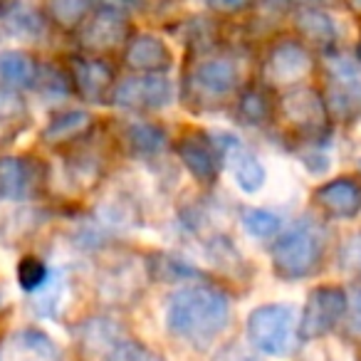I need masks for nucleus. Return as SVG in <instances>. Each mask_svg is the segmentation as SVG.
I'll list each match as a JSON object with an SVG mask.
<instances>
[{
	"instance_id": "obj_1",
	"label": "nucleus",
	"mask_w": 361,
	"mask_h": 361,
	"mask_svg": "<svg viewBox=\"0 0 361 361\" xmlns=\"http://www.w3.org/2000/svg\"><path fill=\"white\" fill-rule=\"evenodd\" d=\"M233 302L221 285L193 282L176 290L166 302L164 324L171 336L191 349L208 351L231 324Z\"/></svg>"
},
{
	"instance_id": "obj_2",
	"label": "nucleus",
	"mask_w": 361,
	"mask_h": 361,
	"mask_svg": "<svg viewBox=\"0 0 361 361\" xmlns=\"http://www.w3.org/2000/svg\"><path fill=\"white\" fill-rule=\"evenodd\" d=\"M240 92V67L233 57L211 55L196 60L183 75L180 97L193 111L223 109Z\"/></svg>"
},
{
	"instance_id": "obj_3",
	"label": "nucleus",
	"mask_w": 361,
	"mask_h": 361,
	"mask_svg": "<svg viewBox=\"0 0 361 361\" xmlns=\"http://www.w3.org/2000/svg\"><path fill=\"white\" fill-rule=\"evenodd\" d=\"M326 240L314 221H300L290 231L280 233L272 243V272L282 282H300L317 275L324 262Z\"/></svg>"
},
{
	"instance_id": "obj_4",
	"label": "nucleus",
	"mask_w": 361,
	"mask_h": 361,
	"mask_svg": "<svg viewBox=\"0 0 361 361\" xmlns=\"http://www.w3.org/2000/svg\"><path fill=\"white\" fill-rule=\"evenodd\" d=\"M277 119L305 144H322L331 129L324 94L307 85L290 87L285 94L277 97Z\"/></svg>"
},
{
	"instance_id": "obj_5",
	"label": "nucleus",
	"mask_w": 361,
	"mask_h": 361,
	"mask_svg": "<svg viewBox=\"0 0 361 361\" xmlns=\"http://www.w3.org/2000/svg\"><path fill=\"white\" fill-rule=\"evenodd\" d=\"M297 312L287 302H265L250 310L245 319L247 341L260 354L282 359L292 351L297 339Z\"/></svg>"
},
{
	"instance_id": "obj_6",
	"label": "nucleus",
	"mask_w": 361,
	"mask_h": 361,
	"mask_svg": "<svg viewBox=\"0 0 361 361\" xmlns=\"http://www.w3.org/2000/svg\"><path fill=\"white\" fill-rule=\"evenodd\" d=\"M349 295L339 285H317L310 290L297 322V336L302 341H322L346 319Z\"/></svg>"
},
{
	"instance_id": "obj_7",
	"label": "nucleus",
	"mask_w": 361,
	"mask_h": 361,
	"mask_svg": "<svg viewBox=\"0 0 361 361\" xmlns=\"http://www.w3.org/2000/svg\"><path fill=\"white\" fill-rule=\"evenodd\" d=\"M131 35L134 30H131L126 11L109 6H97L94 13L85 20V25L75 32L80 50L94 57H106L116 50H124Z\"/></svg>"
},
{
	"instance_id": "obj_8",
	"label": "nucleus",
	"mask_w": 361,
	"mask_h": 361,
	"mask_svg": "<svg viewBox=\"0 0 361 361\" xmlns=\"http://www.w3.org/2000/svg\"><path fill=\"white\" fill-rule=\"evenodd\" d=\"M314 70V55L300 37L277 40L262 62V80L275 87H297Z\"/></svg>"
},
{
	"instance_id": "obj_9",
	"label": "nucleus",
	"mask_w": 361,
	"mask_h": 361,
	"mask_svg": "<svg viewBox=\"0 0 361 361\" xmlns=\"http://www.w3.org/2000/svg\"><path fill=\"white\" fill-rule=\"evenodd\" d=\"M67 75L72 82V92L87 104H111V94L116 87V70L104 57L94 55H72L67 60Z\"/></svg>"
},
{
	"instance_id": "obj_10",
	"label": "nucleus",
	"mask_w": 361,
	"mask_h": 361,
	"mask_svg": "<svg viewBox=\"0 0 361 361\" xmlns=\"http://www.w3.org/2000/svg\"><path fill=\"white\" fill-rule=\"evenodd\" d=\"M173 151L180 166L191 173L193 180L201 186H213L221 176V164L226 161V149H221L211 134L203 131H186L173 141Z\"/></svg>"
},
{
	"instance_id": "obj_11",
	"label": "nucleus",
	"mask_w": 361,
	"mask_h": 361,
	"mask_svg": "<svg viewBox=\"0 0 361 361\" xmlns=\"http://www.w3.org/2000/svg\"><path fill=\"white\" fill-rule=\"evenodd\" d=\"M173 102V82L166 75H131L116 82L111 104L126 111H161Z\"/></svg>"
},
{
	"instance_id": "obj_12",
	"label": "nucleus",
	"mask_w": 361,
	"mask_h": 361,
	"mask_svg": "<svg viewBox=\"0 0 361 361\" xmlns=\"http://www.w3.org/2000/svg\"><path fill=\"white\" fill-rule=\"evenodd\" d=\"M322 94L331 119L356 121L361 116V77L346 60L331 57L326 62V87Z\"/></svg>"
},
{
	"instance_id": "obj_13",
	"label": "nucleus",
	"mask_w": 361,
	"mask_h": 361,
	"mask_svg": "<svg viewBox=\"0 0 361 361\" xmlns=\"http://www.w3.org/2000/svg\"><path fill=\"white\" fill-rule=\"evenodd\" d=\"M121 60L134 75H166L173 67V50L156 32H134L121 50Z\"/></svg>"
},
{
	"instance_id": "obj_14",
	"label": "nucleus",
	"mask_w": 361,
	"mask_h": 361,
	"mask_svg": "<svg viewBox=\"0 0 361 361\" xmlns=\"http://www.w3.org/2000/svg\"><path fill=\"white\" fill-rule=\"evenodd\" d=\"M312 201L331 221H354L361 213V183L351 176H336L314 188Z\"/></svg>"
},
{
	"instance_id": "obj_15",
	"label": "nucleus",
	"mask_w": 361,
	"mask_h": 361,
	"mask_svg": "<svg viewBox=\"0 0 361 361\" xmlns=\"http://www.w3.org/2000/svg\"><path fill=\"white\" fill-rule=\"evenodd\" d=\"M0 25L16 40L35 42L45 37L47 30V16L42 6L35 0H3L0 3Z\"/></svg>"
},
{
	"instance_id": "obj_16",
	"label": "nucleus",
	"mask_w": 361,
	"mask_h": 361,
	"mask_svg": "<svg viewBox=\"0 0 361 361\" xmlns=\"http://www.w3.org/2000/svg\"><path fill=\"white\" fill-rule=\"evenodd\" d=\"M94 129V116L80 106H67L50 116L45 129L40 131V141L52 149H65L85 141Z\"/></svg>"
},
{
	"instance_id": "obj_17",
	"label": "nucleus",
	"mask_w": 361,
	"mask_h": 361,
	"mask_svg": "<svg viewBox=\"0 0 361 361\" xmlns=\"http://www.w3.org/2000/svg\"><path fill=\"white\" fill-rule=\"evenodd\" d=\"M233 111H235V119L243 126L262 129V126L272 124V121H277L275 90L270 85H265V82L240 87L235 102H233Z\"/></svg>"
},
{
	"instance_id": "obj_18",
	"label": "nucleus",
	"mask_w": 361,
	"mask_h": 361,
	"mask_svg": "<svg viewBox=\"0 0 361 361\" xmlns=\"http://www.w3.org/2000/svg\"><path fill=\"white\" fill-rule=\"evenodd\" d=\"M37 191V166L27 156H0V201L25 203Z\"/></svg>"
},
{
	"instance_id": "obj_19",
	"label": "nucleus",
	"mask_w": 361,
	"mask_h": 361,
	"mask_svg": "<svg viewBox=\"0 0 361 361\" xmlns=\"http://www.w3.org/2000/svg\"><path fill=\"white\" fill-rule=\"evenodd\" d=\"M292 25H295L297 37L310 50H334L336 37H339L336 35V25L329 13L322 11L319 6H297V11L292 13Z\"/></svg>"
},
{
	"instance_id": "obj_20",
	"label": "nucleus",
	"mask_w": 361,
	"mask_h": 361,
	"mask_svg": "<svg viewBox=\"0 0 361 361\" xmlns=\"http://www.w3.org/2000/svg\"><path fill=\"white\" fill-rule=\"evenodd\" d=\"M3 361H62L60 346L40 326H23L13 331Z\"/></svg>"
},
{
	"instance_id": "obj_21",
	"label": "nucleus",
	"mask_w": 361,
	"mask_h": 361,
	"mask_svg": "<svg viewBox=\"0 0 361 361\" xmlns=\"http://www.w3.org/2000/svg\"><path fill=\"white\" fill-rule=\"evenodd\" d=\"M226 161L231 166V176L235 180V186L240 188L245 196H255L265 188L267 183V169L250 149L238 144V139L226 144Z\"/></svg>"
},
{
	"instance_id": "obj_22",
	"label": "nucleus",
	"mask_w": 361,
	"mask_h": 361,
	"mask_svg": "<svg viewBox=\"0 0 361 361\" xmlns=\"http://www.w3.org/2000/svg\"><path fill=\"white\" fill-rule=\"evenodd\" d=\"M169 141V131L159 121L134 119L126 121L124 129H121V144L129 149L131 156H139V159H151V156L164 154Z\"/></svg>"
},
{
	"instance_id": "obj_23",
	"label": "nucleus",
	"mask_w": 361,
	"mask_h": 361,
	"mask_svg": "<svg viewBox=\"0 0 361 361\" xmlns=\"http://www.w3.org/2000/svg\"><path fill=\"white\" fill-rule=\"evenodd\" d=\"M40 67L42 65L27 50H18V47L3 50L0 52V85L20 92L35 90Z\"/></svg>"
},
{
	"instance_id": "obj_24",
	"label": "nucleus",
	"mask_w": 361,
	"mask_h": 361,
	"mask_svg": "<svg viewBox=\"0 0 361 361\" xmlns=\"http://www.w3.org/2000/svg\"><path fill=\"white\" fill-rule=\"evenodd\" d=\"M97 0H45L42 11L47 23L62 32H77L85 25L87 18L94 13Z\"/></svg>"
},
{
	"instance_id": "obj_25",
	"label": "nucleus",
	"mask_w": 361,
	"mask_h": 361,
	"mask_svg": "<svg viewBox=\"0 0 361 361\" xmlns=\"http://www.w3.org/2000/svg\"><path fill=\"white\" fill-rule=\"evenodd\" d=\"M146 275H149L151 280H159V282H180V280L198 277L201 270L193 267L188 260H183V257H173V255H166V252H159V255H151V260H146Z\"/></svg>"
},
{
	"instance_id": "obj_26",
	"label": "nucleus",
	"mask_w": 361,
	"mask_h": 361,
	"mask_svg": "<svg viewBox=\"0 0 361 361\" xmlns=\"http://www.w3.org/2000/svg\"><path fill=\"white\" fill-rule=\"evenodd\" d=\"M16 280H18V285H20L23 292L35 295V292H42L47 285H50L52 270L40 255H35V252H25L16 265Z\"/></svg>"
},
{
	"instance_id": "obj_27",
	"label": "nucleus",
	"mask_w": 361,
	"mask_h": 361,
	"mask_svg": "<svg viewBox=\"0 0 361 361\" xmlns=\"http://www.w3.org/2000/svg\"><path fill=\"white\" fill-rule=\"evenodd\" d=\"M245 233L255 240H272L282 233V218L265 208H245L240 216Z\"/></svg>"
},
{
	"instance_id": "obj_28",
	"label": "nucleus",
	"mask_w": 361,
	"mask_h": 361,
	"mask_svg": "<svg viewBox=\"0 0 361 361\" xmlns=\"http://www.w3.org/2000/svg\"><path fill=\"white\" fill-rule=\"evenodd\" d=\"M27 114H30V106H27L23 92L0 85V124L3 126L20 124V121L27 119Z\"/></svg>"
},
{
	"instance_id": "obj_29",
	"label": "nucleus",
	"mask_w": 361,
	"mask_h": 361,
	"mask_svg": "<svg viewBox=\"0 0 361 361\" xmlns=\"http://www.w3.org/2000/svg\"><path fill=\"white\" fill-rule=\"evenodd\" d=\"M104 361H166V356L159 354L156 349H151L141 339H121L106 354Z\"/></svg>"
},
{
	"instance_id": "obj_30",
	"label": "nucleus",
	"mask_w": 361,
	"mask_h": 361,
	"mask_svg": "<svg viewBox=\"0 0 361 361\" xmlns=\"http://www.w3.org/2000/svg\"><path fill=\"white\" fill-rule=\"evenodd\" d=\"M349 319H346V329L351 336L361 339V285L354 287L349 295V310H346Z\"/></svg>"
},
{
	"instance_id": "obj_31",
	"label": "nucleus",
	"mask_w": 361,
	"mask_h": 361,
	"mask_svg": "<svg viewBox=\"0 0 361 361\" xmlns=\"http://www.w3.org/2000/svg\"><path fill=\"white\" fill-rule=\"evenodd\" d=\"M206 3L218 16H240V13L250 11L257 0H206Z\"/></svg>"
},
{
	"instance_id": "obj_32",
	"label": "nucleus",
	"mask_w": 361,
	"mask_h": 361,
	"mask_svg": "<svg viewBox=\"0 0 361 361\" xmlns=\"http://www.w3.org/2000/svg\"><path fill=\"white\" fill-rule=\"evenodd\" d=\"M341 265H344L346 270L361 275V235L351 238L344 245V250H341Z\"/></svg>"
},
{
	"instance_id": "obj_33",
	"label": "nucleus",
	"mask_w": 361,
	"mask_h": 361,
	"mask_svg": "<svg viewBox=\"0 0 361 361\" xmlns=\"http://www.w3.org/2000/svg\"><path fill=\"white\" fill-rule=\"evenodd\" d=\"M344 3L351 8V11H356V13L361 16V0H344Z\"/></svg>"
},
{
	"instance_id": "obj_34",
	"label": "nucleus",
	"mask_w": 361,
	"mask_h": 361,
	"mask_svg": "<svg viewBox=\"0 0 361 361\" xmlns=\"http://www.w3.org/2000/svg\"><path fill=\"white\" fill-rule=\"evenodd\" d=\"M356 60H359V65H361V35H359V40H356Z\"/></svg>"
},
{
	"instance_id": "obj_35",
	"label": "nucleus",
	"mask_w": 361,
	"mask_h": 361,
	"mask_svg": "<svg viewBox=\"0 0 361 361\" xmlns=\"http://www.w3.org/2000/svg\"><path fill=\"white\" fill-rule=\"evenodd\" d=\"M240 361H252V359H240Z\"/></svg>"
},
{
	"instance_id": "obj_36",
	"label": "nucleus",
	"mask_w": 361,
	"mask_h": 361,
	"mask_svg": "<svg viewBox=\"0 0 361 361\" xmlns=\"http://www.w3.org/2000/svg\"><path fill=\"white\" fill-rule=\"evenodd\" d=\"M359 171H361V161H359Z\"/></svg>"
},
{
	"instance_id": "obj_37",
	"label": "nucleus",
	"mask_w": 361,
	"mask_h": 361,
	"mask_svg": "<svg viewBox=\"0 0 361 361\" xmlns=\"http://www.w3.org/2000/svg\"><path fill=\"white\" fill-rule=\"evenodd\" d=\"M0 3H3V0H0Z\"/></svg>"
}]
</instances>
